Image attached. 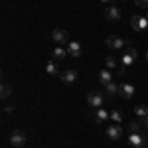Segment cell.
<instances>
[{
	"label": "cell",
	"instance_id": "6da1fadb",
	"mask_svg": "<svg viewBox=\"0 0 148 148\" xmlns=\"http://www.w3.org/2000/svg\"><path fill=\"white\" fill-rule=\"evenodd\" d=\"M128 144H130L132 148H146L148 146V134L130 132V136H128Z\"/></svg>",
	"mask_w": 148,
	"mask_h": 148
},
{
	"label": "cell",
	"instance_id": "7a4b0ae2",
	"mask_svg": "<svg viewBox=\"0 0 148 148\" xmlns=\"http://www.w3.org/2000/svg\"><path fill=\"white\" fill-rule=\"evenodd\" d=\"M87 103L91 105L93 109H103V105H105V93L91 91L89 95H87Z\"/></svg>",
	"mask_w": 148,
	"mask_h": 148
},
{
	"label": "cell",
	"instance_id": "3957f363",
	"mask_svg": "<svg viewBox=\"0 0 148 148\" xmlns=\"http://www.w3.org/2000/svg\"><path fill=\"white\" fill-rule=\"evenodd\" d=\"M130 26H132V30H136V32H144L148 28V18L146 16H132V18H130Z\"/></svg>",
	"mask_w": 148,
	"mask_h": 148
},
{
	"label": "cell",
	"instance_id": "277c9868",
	"mask_svg": "<svg viewBox=\"0 0 148 148\" xmlns=\"http://www.w3.org/2000/svg\"><path fill=\"white\" fill-rule=\"evenodd\" d=\"M105 44H107V47H111V49H123L128 42L123 40V38H116V36H107Z\"/></svg>",
	"mask_w": 148,
	"mask_h": 148
},
{
	"label": "cell",
	"instance_id": "5b68a950",
	"mask_svg": "<svg viewBox=\"0 0 148 148\" xmlns=\"http://www.w3.org/2000/svg\"><path fill=\"white\" fill-rule=\"evenodd\" d=\"M26 140H28V138H26V134H24L22 130H14L10 134V144L14 148H22L24 144H26Z\"/></svg>",
	"mask_w": 148,
	"mask_h": 148
},
{
	"label": "cell",
	"instance_id": "8992f818",
	"mask_svg": "<svg viewBox=\"0 0 148 148\" xmlns=\"http://www.w3.org/2000/svg\"><path fill=\"white\" fill-rule=\"evenodd\" d=\"M136 57H138V51L134 47H126V51L123 53V65H125V67H130Z\"/></svg>",
	"mask_w": 148,
	"mask_h": 148
},
{
	"label": "cell",
	"instance_id": "52a82bcc",
	"mask_svg": "<svg viewBox=\"0 0 148 148\" xmlns=\"http://www.w3.org/2000/svg\"><path fill=\"white\" fill-rule=\"evenodd\" d=\"M107 136L111 138V140H119V138L123 136V128L119 123H113V125L107 126Z\"/></svg>",
	"mask_w": 148,
	"mask_h": 148
},
{
	"label": "cell",
	"instance_id": "ba28073f",
	"mask_svg": "<svg viewBox=\"0 0 148 148\" xmlns=\"http://www.w3.org/2000/svg\"><path fill=\"white\" fill-rule=\"evenodd\" d=\"M51 40H53L56 44H59V46H61V44H69V42H67V40H69L67 32H65V30H59V28L51 32Z\"/></svg>",
	"mask_w": 148,
	"mask_h": 148
},
{
	"label": "cell",
	"instance_id": "9c48e42d",
	"mask_svg": "<svg viewBox=\"0 0 148 148\" xmlns=\"http://www.w3.org/2000/svg\"><path fill=\"white\" fill-rule=\"evenodd\" d=\"M119 95H121L123 99H130V97L134 95V85H130V83H121V85H119Z\"/></svg>",
	"mask_w": 148,
	"mask_h": 148
},
{
	"label": "cell",
	"instance_id": "30bf717a",
	"mask_svg": "<svg viewBox=\"0 0 148 148\" xmlns=\"http://www.w3.org/2000/svg\"><path fill=\"white\" fill-rule=\"evenodd\" d=\"M105 16H107V20H111V22H119L121 16H123V12L119 10L116 6H109V8L105 10Z\"/></svg>",
	"mask_w": 148,
	"mask_h": 148
},
{
	"label": "cell",
	"instance_id": "8fae6325",
	"mask_svg": "<svg viewBox=\"0 0 148 148\" xmlns=\"http://www.w3.org/2000/svg\"><path fill=\"white\" fill-rule=\"evenodd\" d=\"M59 79L63 81V83H75L77 81V71H73V69H67V71H63L61 75H59Z\"/></svg>",
	"mask_w": 148,
	"mask_h": 148
},
{
	"label": "cell",
	"instance_id": "7c38bea8",
	"mask_svg": "<svg viewBox=\"0 0 148 148\" xmlns=\"http://www.w3.org/2000/svg\"><path fill=\"white\" fill-rule=\"evenodd\" d=\"M67 53L71 57H75V59L81 57V44L79 42H69L67 44Z\"/></svg>",
	"mask_w": 148,
	"mask_h": 148
},
{
	"label": "cell",
	"instance_id": "4fadbf2b",
	"mask_svg": "<svg viewBox=\"0 0 148 148\" xmlns=\"http://www.w3.org/2000/svg\"><path fill=\"white\" fill-rule=\"evenodd\" d=\"M105 91H107V97L111 99V97H114V95L119 93V85L111 81V83H107V85H105Z\"/></svg>",
	"mask_w": 148,
	"mask_h": 148
},
{
	"label": "cell",
	"instance_id": "5bb4252c",
	"mask_svg": "<svg viewBox=\"0 0 148 148\" xmlns=\"http://www.w3.org/2000/svg\"><path fill=\"white\" fill-rule=\"evenodd\" d=\"M107 119H111V113H107L105 109H97V113H95V121H97V123H105Z\"/></svg>",
	"mask_w": 148,
	"mask_h": 148
},
{
	"label": "cell",
	"instance_id": "9a60e30c",
	"mask_svg": "<svg viewBox=\"0 0 148 148\" xmlns=\"http://www.w3.org/2000/svg\"><path fill=\"white\" fill-rule=\"evenodd\" d=\"M99 81H101L103 85L111 83V81H113V73H111V71H107V69H103L101 73H99Z\"/></svg>",
	"mask_w": 148,
	"mask_h": 148
},
{
	"label": "cell",
	"instance_id": "2e32d148",
	"mask_svg": "<svg viewBox=\"0 0 148 148\" xmlns=\"http://www.w3.org/2000/svg\"><path fill=\"white\" fill-rule=\"evenodd\" d=\"M144 126V119H138V121H132L128 128H130V132H140V128Z\"/></svg>",
	"mask_w": 148,
	"mask_h": 148
},
{
	"label": "cell",
	"instance_id": "e0dca14e",
	"mask_svg": "<svg viewBox=\"0 0 148 148\" xmlns=\"http://www.w3.org/2000/svg\"><path fill=\"white\" fill-rule=\"evenodd\" d=\"M134 113H136L138 119H146L148 116V107L146 105H138V107H134Z\"/></svg>",
	"mask_w": 148,
	"mask_h": 148
},
{
	"label": "cell",
	"instance_id": "ac0fdd59",
	"mask_svg": "<svg viewBox=\"0 0 148 148\" xmlns=\"http://www.w3.org/2000/svg\"><path fill=\"white\" fill-rule=\"evenodd\" d=\"M65 56H69V53H67V49H63L61 46H57L56 49H53V53H51V57H53V59H63Z\"/></svg>",
	"mask_w": 148,
	"mask_h": 148
},
{
	"label": "cell",
	"instance_id": "d6986e66",
	"mask_svg": "<svg viewBox=\"0 0 148 148\" xmlns=\"http://www.w3.org/2000/svg\"><path fill=\"white\" fill-rule=\"evenodd\" d=\"M10 95H12V87L6 85V83H2V87H0V97H2V99H8Z\"/></svg>",
	"mask_w": 148,
	"mask_h": 148
},
{
	"label": "cell",
	"instance_id": "ffe728a7",
	"mask_svg": "<svg viewBox=\"0 0 148 148\" xmlns=\"http://www.w3.org/2000/svg\"><path fill=\"white\" fill-rule=\"evenodd\" d=\"M46 73H47V75H61V73H59V69L56 67V63H53V61H49V63L46 65Z\"/></svg>",
	"mask_w": 148,
	"mask_h": 148
},
{
	"label": "cell",
	"instance_id": "44dd1931",
	"mask_svg": "<svg viewBox=\"0 0 148 148\" xmlns=\"http://www.w3.org/2000/svg\"><path fill=\"white\" fill-rule=\"evenodd\" d=\"M105 63H107V67H116V65H119V63H116V57H114V56H107Z\"/></svg>",
	"mask_w": 148,
	"mask_h": 148
},
{
	"label": "cell",
	"instance_id": "7402d4cb",
	"mask_svg": "<svg viewBox=\"0 0 148 148\" xmlns=\"http://www.w3.org/2000/svg\"><path fill=\"white\" fill-rule=\"evenodd\" d=\"M111 119H113L114 123H119V125L123 123V116H121V113H119V111H113V113H111Z\"/></svg>",
	"mask_w": 148,
	"mask_h": 148
},
{
	"label": "cell",
	"instance_id": "603a6c76",
	"mask_svg": "<svg viewBox=\"0 0 148 148\" xmlns=\"http://www.w3.org/2000/svg\"><path fill=\"white\" fill-rule=\"evenodd\" d=\"M134 4L138 8H148V0H134Z\"/></svg>",
	"mask_w": 148,
	"mask_h": 148
},
{
	"label": "cell",
	"instance_id": "cb8c5ba5",
	"mask_svg": "<svg viewBox=\"0 0 148 148\" xmlns=\"http://www.w3.org/2000/svg\"><path fill=\"white\" fill-rule=\"evenodd\" d=\"M12 111H14V105H6L4 107V113H12Z\"/></svg>",
	"mask_w": 148,
	"mask_h": 148
},
{
	"label": "cell",
	"instance_id": "d4e9b609",
	"mask_svg": "<svg viewBox=\"0 0 148 148\" xmlns=\"http://www.w3.org/2000/svg\"><path fill=\"white\" fill-rule=\"evenodd\" d=\"M144 126H146V128H148V116H146V119H144Z\"/></svg>",
	"mask_w": 148,
	"mask_h": 148
},
{
	"label": "cell",
	"instance_id": "484cf974",
	"mask_svg": "<svg viewBox=\"0 0 148 148\" xmlns=\"http://www.w3.org/2000/svg\"><path fill=\"white\" fill-rule=\"evenodd\" d=\"M101 2H105V4H107V2H113V0H101Z\"/></svg>",
	"mask_w": 148,
	"mask_h": 148
},
{
	"label": "cell",
	"instance_id": "4316f807",
	"mask_svg": "<svg viewBox=\"0 0 148 148\" xmlns=\"http://www.w3.org/2000/svg\"><path fill=\"white\" fill-rule=\"evenodd\" d=\"M146 61H148V51H146Z\"/></svg>",
	"mask_w": 148,
	"mask_h": 148
},
{
	"label": "cell",
	"instance_id": "83f0119b",
	"mask_svg": "<svg viewBox=\"0 0 148 148\" xmlns=\"http://www.w3.org/2000/svg\"><path fill=\"white\" fill-rule=\"evenodd\" d=\"M146 18H148V12H146Z\"/></svg>",
	"mask_w": 148,
	"mask_h": 148
},
{
	"label": "cell",
	"instance_id": "f1b7e54d",
	"mask_svg": "<svg viewBox=\"0 0 148 148\" xmlns=\"http://www.w3.org/2000/svg\"><path fill=\"white\" fill-rule=\"evenodd\" d=\"M123 2H125V0H123Z\"/></svg>",
	"mask_w": 148,
	"mask_h": 148
}]
</instances>
